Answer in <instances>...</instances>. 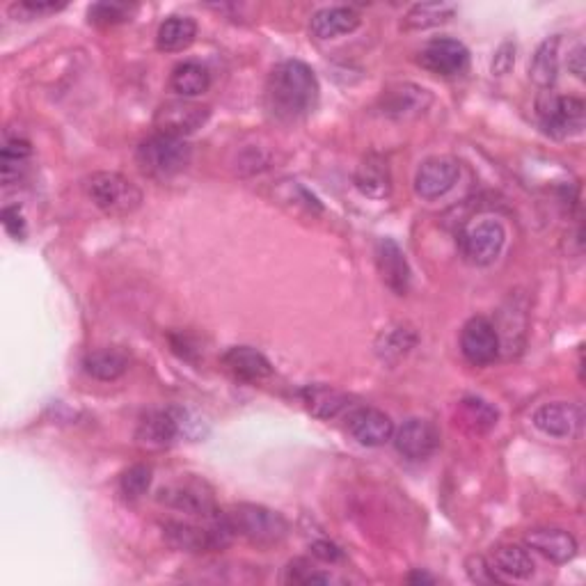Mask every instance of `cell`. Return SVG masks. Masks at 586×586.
<instances>
[{
    "instance_id": "18",
    "label": "cell",
    "mask_w": 586,
    "mask_h": 586,
    "mask_svg": "<svg viewBox=\"0 0 586 586\" xmlns=\"http://www.w3.org/2000/svg\"><path fill=\"white\" fill-rule=\"evenodd\" d=\"M527 548L543 554L545 559L554 561V564H568L577 554V541L573 534L564 532V529H532L525 536Z\"/></svg>"
},
{
    "instance_id": "9",
    "label": "cell",
    "mask_w": 586,
    "mask_h": 586,
    "mask_svg": "<svg viewBox=\"0 0 586 586\" xmlns=\"http://www.w3.org/2000/svg\"><path fill=\"white\" fill-rule=\"evenodd\" d=\"M417 62L431 74L461 76L470 67V51L454 37H438L419 51Z\"/></svg>"
},
{
    "instance_id": "20",
    "label": "cell",
    "mask_w": 586,
    "mask_h": 586,
    "mask_svg": "<svg viewBox=\"0 0 586 586\" xmlns=\"http://www.w3.org/2000/svg\"><path fill=\"white\" fill-rule=\"evenodd\" d=\"M360 21V14L353 7H323V10H319L312 17L310 30L316 39H335L353 33L360 26Z\"/></svg>"
},
{
    "instance_id": "40",
    "label": "cell",
    "mask_w": 586,
    "mask_h": 586,
    "mask_svg": "<svg viewBox=\"0 0 586 586\" xmlns=\"http://www.w3.org/2000/svg\"><path fill=\"white\" fill-rule=\"evenodd\" d=\"M584 46H575L573 53L568 55V69L573 71L577 78H584Z\"/></svg>"
},
{
    "instance_id": "39",
    "label": "cell",
    "mask_w": 586,
    "mask_h": 586,
    "mask_svg": "<svg viewBox=\"0 0 586 586\" xmlns=\"http://www.w3.org/2000/svg\"><path fill=\"white\" fill-rule=\"evenodd\" d=\"M312 552L323 561H339V559H342V550H339L335 543H328V541L314 543Z\"/></svg>"
},
{
    "instance_id": "14",
    "label": "cell",
    "mask_w": 586,
    "mask_h": 586,
    "mask_svg": "<svg viewBox=\"0 0 586 586\" xmlns=\"http://www.w3.org/2000/svg\"><path fill=\"white\" fill-rule=\"evenodd\" d=\"M534 426L550 438H573L582 426L580 408L566 401L545 403L532 417Z\"/></svg>"
},
{
    "instance_id": "38",
    "label": "cell",
    "mask_w": 586,
    "mask_h": 586,
    "mask_svg": "<svg viewBox=\"0 0 586 586\" xmlns=\"http://www.w3.org/2000/svg\"><path fill=\"white\" fill-rule=\"evenodd\" d=\"M3 225L7 229V234L14 236L17 241L26 239V220H23L19 207H5Z\"/></svg>"
},
{
    "instance_id": "23",
    "label": "cell",
    "mask_w": 586,
    "mask_h": 586,
    "mask_svg": "<svg viewBox=\"0 0 586 586\" xmlns=\"http://www.w3.org/2000/svg\"><path fill=\"white\" fill-rule=\"evenodd\" d=\"M170 85L181 99H195L211 87V74H209V69L202 65V62L188 60V62H181V65L172 69Z\"/></svg>"
},
{
    "instance_id": "22",
    "label": "cell",
    "mask_w": 586,
    "mask_h": 586,
    "mask_svg": "<svg viewBox=\"0 0 586 586\" xmlns=\"http://www.w3.org/2000/svg\"><path fill=\"white\" fill-rule=\"evenodd\" d=\"M83 369L87 376L110 383V380H117L126 374V369H129V355L120 351V348H99V351L85 355Z\"/></svg>"
},
{
    "instance_id": "8",
    "label": "cell",
    "mask_w": 586,
    "mask_h": 586,
    "mask_svg": "<svg viewBox=\"0 0 586 586\" xmlns=\"http://www.w3.org/2000/svg\"><path fill=\"white\" fill-rule=\"evenodd\" d=\"M156 500L170 506V509H177L181 513H188V516L207 520L216 516L220 511L216 502H213L211 490L204 486V481H193V479H181L174 481L170 486L158 490Z\"/></svg>"
},
{
    "instance_id": "7",
    "label": "cell",
    "mask_w": 586,
    "mask_h": 586,
    "mask_svg": "<svg viewBox=\"0 0 586 586\" xmlns=\"http://www.w3.org/2000/svg\"><path fill=\"white\" fill-rule=\"evenodd\" d=\"M209 115L211 110L207 106L195 104V101L190 99H174L165 101V104L156 110L154 126L156 133H165V136L186 140L207 124Z\"/></svg>"
},
{
    "instance_id": "30",
    "label": "cell",
    "mask_w": 586,
    "mask_h": 586,
    "mask_svg": "<svg viewBox=\"0 0 586 586\" xmlns=\"http://www.w3.org/2000/svg\"><path fill=\"white\" fill-rule=\"evenodd\" d=\"M417 344V335L410 328H403V326H397V328H387L383 335H380L378 339V355L387 362H397L399 358H403L410 348H413Z\"/></svg>"
},
{
    "instance_id": "25",
    "label": "cell",
    "mask_w": 586,
    "mask_h": 586,
    "mask_svg": "<svg viewBox=\"0 0 586 586\" xmlns=\"http://www.w3.org/2000/svg\"><path fill=\"white\" fill-rule=\"evenodd\" d=\"M197 37V23L190 17H170L158 26L156 46L163 53H177L188 49Z\"/></svg>"
},
{
    "instance_id": "28",
    "label": "cell",
    "mask_w": 586,
    "mask_h": 586,
    "mask_svg": "<svg viewBox=\"0 0 586 586\" xmlns=\"http://www.w3.org/2000/svg\"><path fill=\"white\" fill-rule=\"evenodd\" d=\"M456 14V5L451 3H417L403 17V30H426L447 23Z\"/></svg>"
},
{
    "instance_id": "31",
    "label": "cell",
    "mask_w": 586,
    "mask_h": 586,
    "mask_svg": "<svg viewBox=\"0 0 586 586\" xmlns=\"http://www.w3.org/2000/svg\"><path fill=\"white\" fill-rule=\"evenodd\" d=\"M30 142L26 140H7L3 147V154H0V168H3V181L5 184H12L14 177H19V168L26 163V158L30 156Z\"/></svg>"
},
{
    "instance_id": "15",
    "label": "cell",
    "mask_w": 586,
    "mask_h": 586,
    "mask_svg": "<svg viewBox=\"0 0 586 586\" xmlns=\"http://www.w3.org/2000/svg\"><path fill=\"white\" fill-rule=\"evenodd\" d=\"M376 266L383 282L397 296H406L410 289V266L397 241L380 239L376 245Z\"/></svg>"
},
{
    "instance_id": "12",
    "label": "cell",
    "mask_w": 586,
    "mask_h": 586,
    "mask_svg": "<svg viewBox=\"0 0 586 586\" xmlns=\"http://www.w3.org/2000/svg\"><path fill=\"white\" fill-rule=\"evenodd\" d=\"M394 445L397 451L408 461H426L435 454L440 445V433L426 419H408L401 424L399 431H394Z\"/></svg>"
},
{
    "instance_id": "17",
    "label": "cell",
    "mask_w": 586,
    "mask_h": 586,
    "mask_svg": "<svg viewBox=\"0 0 586 586\" xmlns=\"http://www.w3.org/2000/svg\"><path fill=\"white\" fill-rule=\"evenodd\" d=\"M177 435H181L179 419H177V413H174V408H168V410H152V413L142 417L138 424L136 438L140 445L163 449V447H170L172 442L177 440Z\"/></svg>"
},
{
    "instance_id": "26",
    "label": "cell",
    "mask_w": 586,
    "mask_h": 586,
    "mask_svg": "<svg viewBox=\"0 0 586 586\" xmlns=\"http://www.w3.org/2000/svg\"><path fill=\"white\" fill-rule=\"evenodd\" d=\"M300 397H303L305 408L319 419H332L342 413L344 408H348L346 394L332 390L328 385H307L300 392Z\"/></svg>"
},
{
    "instance_id": "4",
    "label": "cell",
    "mask_w": 586,
    "mask_h": 586,
    "mask_svg": "<svg viewBox=\"0 0 586 586\" xmlns=\"http://www.w3.org/2000/svg\"><path fill=\"white\" fill-rule=\"evenodd\" d=\"M85 188L90 200L108 216H129L142 204V190L120 172H94Z\"/></svg>"
},
{
    "instance_id": "19",
    "label": "cell",
    "mask_w": 586,
    "mask_h": 586,
    "mask_svg": "<svg viewBox=\"0 0 586 586\" xmlns=\"http://www.w3.org/2000/svg\"><path fill=\"white\" fill-rule=\"evenodd\" d=\"M433 104L429 90L413 83H399L390 87L383 97V113L392 117H415L422 115Z\"/></svg>"
},
{
    "instance_id": "10",
    "label": "cell",
    "mask_w": 586,
    "mask_h": 586,
    "mask_svg": "<svg viewBox=\"0 0 586 586\" xmlns=\"http://www.w3.org/2000/svg\"><path fill=\"white\" fill-rule=\"evenodd\" d=\"M461 351L474 367H486L500 355V332L486 316H474L461 330Z\"/></svg>"
},
{
    "instance_id": "6",
    "label": "cell",
    "mask_w": 586,
    "mask_h": 586,
    "mask_svg": "<svg viewBox=\"0 0 586 586\" xmlns=\"http://www.w3.org/2000/svg\"><path fill=\"white\" fill-rule=\"evenodd\" d=\"M506 229L495 218H481L465 229L461 236L463 255L474 266H490L502 255Z\"/></svg>"
},
{
    "instance_id": "33",
    "label": "cell",
    "mask_w": 586,
    "mask_h": 586,
    "mask_svg": "<svg viewBox=\"0 0 586 586\" xmlns=\"http://www.w3.org/2000/svg\"><path fill=\"white\" fill-rule=\"evenodd\" d=\"M133 10L136 7L126 3H97L90 7L87 17H90V23H97V26H117V23L129 21Z\"/></svg>"
},
{
    "instance_id": "41",
    "label": "cell",
    "mask_w": 586,
    "mask_h": 586,
    "mask_svg": "<svg viewBox=\"0 0 586 586\" xmlns=\"http://www.w3.org/2000/svg\"><path fill=\"white\" fill-rule=\"evenodd\" d=\"M408 582L410 584H433V577H429L426 573H419V570H417V573H413L408 577Z\"/></svg>"
},
{
    "instance_id": "24",
    "label": "cell",
    "mask_w": 586,
    "mask_h": 586,
    "mask_svg": "<svg viewBox=\"0 0 586 586\" xmlns=\"http://www.w3.org/2000/svg\"><path fill=\"white\" fill-rule=\"evenodd\" d=\"M490 566L497 575L513 577V580H527L534 575V559L520 545H500L490 554Z\"/></svg>"
},
{
    "instance_id": "36",
    "label": "cell",
    "mask_w": 586,
    "mask_h": 586,
    "mask_svg": "<svg viewBox=\"0 0 586 586\" xmlns=\"http://www.w3.org/2000/svg\"><path fill=\"white\" fill-rule=\"evenodd\" d=\"M465 568H467V575H470V580L477 582V584H500L502 582L486 557H470L467 559Z\"/></svg>"
},
{
    "instance_id": "2",
    "label": "cell",
    "mask_w": 586,
    "mask_h": 586,
    "mask_svg": "<svg viewBox=\"0 0 586 586\" xmlns=\"http://www.w3.org/2000/svg\"><path fill=\"white\" fill-rule=\"evenodd\" d=\"M227 516L234 532L259 548H273L289 536L287 518L261 504H236Z\"/></svg>"
},
{
    "instance_id": "37",
    "label": "cell",
    "mask_w": 586,
    "mask_h": 586,
    "mask_svg": "<svg viewBox=\"0 0 586 586\" xmlns=\"http://www.w3.org/2000/svg\"><path fill=\"white\" fill-rule=\"evenodd\" d=\"M516 65V44L504 42L493 58V74L504 76Z\"/></svg>"
},
{
    "instance_id": "1",
    "label": "cell",
    "mask_w": 586,
    "mask_h": 586,
    "mask_svg": "<svg viewBox=\"0 0 586 586\" xmlns=\"http://www.w3.org/2000/svg\"><path fill=\"white\" fill-rule=\"evenodd\" d=\"M319 81L300 60L280 62L266 81V108L277 122L305 120L319 104Z\"/></svg>"
},
{
    "instance_id": "21",
    "label": "cell",
    "mask_w": 586,
    "mask_h": 586,
    "mask_svg": "<svg viewBox=\"0 0 586 586\" xmlns=\"http://www.w3.org/2000/svg\"><path fill=\"white\" fill-rule=\"evenodd\" d=\"M355 186H358L367 197H380L390 195L392 188V177H390V165L383 156L369 154L364 161L358 165V172H355Z\"/></svg>"
},
{
    "instance_id": "35",
    "label": "cell",
    "mask_w": 586,
    "mask_h": 586,
    "mask_svg": "<svg viewBox=\"0 0 586 586\" xmlns=\"http://www.w3.org/2000/svg\"><path fill=\"white\" fill-rule=\"evenodd\" d=\"M65 3H37V0H21V3H12L10 5V14L14 19H21V21H30V19H39V17H46V14H53V12H60Z\"/></svg>"
},
{
    "instance_id": "5",
    "label": "cell",
    "mask_w": 586,
    "mask_h": 586,
    "mask_svg": "<svg viewBox=\"0 0 586 586\" xmlns=\"http://www.w3.org/2000/svg\"><path fill=\"white\" fill-rule=\"evenodd\" d=\"M538 117H541V126L548 136L566 140L582 133L586 106L577 97H559V94L545 92L538 99Z\"/></svg>"
},
{
    "instance_id": "27",
    "label": "cell",
    "mask_w": 586,
    "mask_h": 586,
    "mask_svg": "<svg viewBox=\"0 0 586 586\" xmlns=\"http://www.w3.org/2000/svg\"><path fill=\"white\" fill-rule=\"evenodd\" d=\"M559 42L561 39L554 35L548 37L545 42L538 46L532 65H529V76L532 81L541 87H552L554 81H557V71H559Z\"/></svg>"
},
{
    "instance_id": "29",
    "label": "cell",
    "mask_w": 586,
    "mask_h": 586,
    "mask_svg": "<svg viewBox=\"0 0 586 586\" xmlns=\"http://www.w3.org/2000/svg\"><path fill=\"white\" fill-rule=\"evenodd\" d=\"M497 408L479 397H465L458 403V419L472 433H486L497 424Z\"/></svg>"
},
{
    "instance_id": "16",
    "label": "cell",
    "mask_w": 586,
    "mask_h": 586,
    "mask_svg": "<svg viewBox=\"0 0 586 586\" xmlns=\"http://www.w3.org/2000/svg\"><path fill=\"white\" fill-rule=\"evenodd\" d=\"M225 369L243 383H259L273 376V364L264 353L252 346H232L223 355Z\"/></svg>"
},
{
    "instance_id": "13",
    "label": "cell",
    "mask_w": 586,
    "mask_h": 586,
    "mask_svg": "<svg viewBox=\"0 0 586 586\" xmlns=\"http://www.w3.org/2000/svg\"><path fill=\"white\" fill-rule=\"evenodd\" d=\"M348 431L362 447H383L394 438V422L378 408H358L348 415Z\"/></svg>"
},
{
    "instance_id": "11",
    "label": "cell",
    "mask_w": 586,
    "mask_h": 586,
    "mask_svg": "<svg viewBox=\"0 0 586 586\" xmlns=\"http://www.w3.org/2000/svg\"><path fill=\"white\" fill-rule=\"evenodd\" d=\"M458 177H461V165L454 158H426L417 168L415 190L422 200H440V197H445L458 184Z\"/></svg>"
},
{
    "instance_id": "34",
    "label": "cell",
    "mask_w": 586,
    "mask_h": 586,
    "mask_svg": "<svg viewBox=\"0 0 586 586\" xmlns=\"http://www.w3.org/2000/svg\"><path fill=\"white\" fill-rule=\"evenodd\" d=\"M284 582L287 584H328L332 582V577L321 573V570L312 568L310 561L296 559L291 561L287 570H284Z\"/></svg>"
},
{
    "instance_id": "32",
    "label": "cell",
    "mask_w": 586,
    "mask_h": 586,
    "mask_svg": "<svg viewBox=\"0 0 586 586\" xmlns=\"http://www.w3.org/2000/svg\"><path fill=\"white\" fill-rule=\"evenodd\" d=\"M149 486H152V467L149 465H133L120 477V490L126 500H140L147 495Z\"/></svg>"
},
{
    "instance_id": "3",
    "label": "cell",
    "mask_w": 586,
    "mask_h": 586,
    "mask_svg": "<svg viewBox=\"0 0 586 586\" xmlns=\"http://www.w3.org/2000/svg\"><path fill=\"white\" fill-rule=\"evenodd\" d=\"M140 170L154 179H170L188 168L193 149L184 138L154 133L152 138L142 140L138 147Z\"/></svg>"
}]
</instances>
